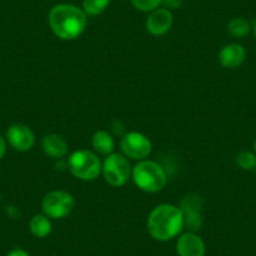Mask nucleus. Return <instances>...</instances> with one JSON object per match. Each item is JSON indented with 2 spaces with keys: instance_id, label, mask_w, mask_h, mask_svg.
<instances>
[{
  "instance_id": "nucleus-1",
  "label": "nucleus",
  "mask_w": 256,
  "mask_h": 256,
  "mask_svg": "<svg viewBox=\"0 0 256 256\" xmlns=\"http://www.w3.org/2000/svg\"><path fill=\"white\" fill-rule=\"evenodd\" d=\"M48 23L52 32L59 39L73 40L86 30L87 14L73 4H58L49 12Z\"/></svg>"
},
{
  "instance_id": "nucleus-2",
  "label": "nucleus",
  "mask_w": 256,
  "mask_h": 256,
  "mask_svg": "<svg viewBox=\"0 0 256 256\" xmlns=\"http://www.w3.org/2000/svg\"><path fill=\"white\" fill-rule=\"evenodd\" d=\"M147 228L150 235L154 240H171L184 228V215L181 208L171 204H162L156 206L150 212Z\"/></svg>"
},
{
  "instance_id": "nucleus-3",
  "label": "nucleus",
  "mask_w": 256,
  "mask_h": 256,
  "mask_svg": "<svg viewBox=\"0 0 256 256\" xmlns=\"http://www.w3.org/2000/svg\"><path fill=\"white\" fill-rule=\"evenodd\" d=\"M132 178L141 191L156 194L167 184V174L164 167L154 161L142 160L132 168Z\"/></svg>"
},
{
  "instance_id": "nucleus-4",
  "label": "nucleus",
  "mask_w": 256,
  "mask_h": 256,
  "mask_svg": "<svg viewBox=\"0 0 256 256\" xmlns=\"http://www.w3.org/2000/svg\"><path fill=\"white\" fill-rule=\"evenodd\" d=\"M68 170L77 178L83 181H93L102 172V162L96 152L88 150H78L68 158Z\"/></svg>"
},
{
  "instance_id": "nucleus-5",
  "label": "nucleus",
  "mask_w": 256,
  "mask_h": 256,
  "mask_svg": "<svg viewBox=\"0 0 256 256\" xmlns=\"http://www.w3.org/2000/svg\"><path fill=\"white\" fill-rule=\"evenodd\" d=\"M102 174L110 186L120 187L127 184L132 176V167L124 154L113 152L103 161Z\"/></svg>"
},
{
  "instance_id": "nucleus-6",
  "label": "nucleus",
  "mask_w": 256,
  "mask_h": 256,
  "mask_svg": "<svg viewBox=\"0 0 256 256\" xmlns=\"http://www.w3.org/2000/svg\"><path fill=\"white\" fill-rule=\"evenodd\" d=\"M76 200L70 192L54 190L48 192L42 201V210L49 218H64L73 211Z\"/></svg>"
},
{
  "instance_id": "nucleus-7",
  "label": "nucleus",
  "mask_w": 256,
  "mask_h": 256,
  "mask_svg": "<svg viewBox=\"0 0 256 256\" xmlns=\"http://www.w3.org/2000/svg\"><path fill=\"white\" fill-rule=\"evenodd\" d=\"M120 150L127 158L142 161L150 156L152 144L148 137L141 132H127L120 138Z\"/></svg>"
},
{
  "instance_id": "nucleus-8",
  "label": "nucleus",
  "mask_w": 256,
  "mask_h": 256,
  "mask_svg": "<svg viewBox=\"0 0 256 256\" xmlns=\"http://www.w3.org/2000/svg\"><path fill=\"white\" fill-rule=\"evenodd\" d=\"M6 140L9 144L19 152H26L32 150L36 142L33 131L28 126L22 124V123H16L8 128Z\"/></svg>"
},
{
  "instance_id": "nucleus-9",
  "label": "nucleus",
  "mask_w": 256,
  "mask_h": 256,
  "mask_svg": "<svg viewBox=\"0 0 256 256\" xmlns=\"http://www.w3.org/2000/svg\"><path fill=\"white\" fill-rule=\"evenodd\" d=\"M174 24V16L164 8H158L151 12L146 20V29L150 34L156 36L168 33Z\"/></svg>"
},
{
  "instance_id": "nucleus-10",
  "label": "nucleus",
  "mask_w": 256,
  "mask_h": 256,
  "mask_svg": "<svg viewBox=\"0 0 256 256\" xmlns=\"http://www.w3.org/2000/svg\"><path fill=\"white\" fill-rule=\"evenodd\" d=\"M176 250L178 256H205L206 246L198 234L186 232L180 236Z\"/></svg>"
},
{
  "instance_id": "nucleus-11",
  "label": "nucleus",
  "mask_w": 256,
  "mask_h": 256,
  "mask_svg": "<svg viewBox=\"0 0 256 256\" xmlns=\"http://www.w3.org/2000/svg\"><path fill=\"white\" fill-rule=\"evenodd\" d=\"M246 50L241 44L230 43L222 46L218 53V62L224 68L228 70H235L238 68L245 62Z\"/></svg>"
},
{
  "instance_id": "nucleus-12",
  "label": "nucleus",
  "mask_w": 256,
  "mask_h": 256,
  "mask_svg": "<svg viewBox=\"0 0 256 256\" xmlns=\"http://www.w3.org/2000/svg\"><path fill=\"white\" fill-rule=\"evenodd\" d=\"M42 147L46 156L52 158H63L68 154V144L64 141V138L59 134H46L42 141Z\"/></svg>"
},
{
  "instance_id": "nucleus-13",
  "label": "nucleus",
  "mask_w": 256,
  "mask_h": 256,
  "mask_svg": "<svg viewBox=\"0 0 256 256\" xmlns=\"http://www.w3.org/2000/svg\"><path fill=\"white\" fill-rule=\"evenodd\" d=\"M92 146L97 154L108 156L114 151V138L110 134V132L104 131V130H98L92 136Z\"/></svg>"
},
{
  "instance_id": "nucleus-14",
  "label": "nucleus",
  "mask_w": 256,
  "mask_h": 256,
  "mask_svg": "<svg viewBox=\"0 0 256 256\" xmlns=\"http://www.w3.org/2000/svg\"><path fill=\"white\" fill-rule=\"evenodd\" d=\"M29 228H30V232L33 234L36 238H46V236L52 232L50 218L46 215H44V214L34 215L33 218H32L30 222H29Z\"/></svg>"
},
{
  "instance_id": "nucleus-15",
  "label": "nucleus",
  "mask_w": 256,
  "mask_h": 256,
  "mask_svg": "<svg viewBox=\"0 0 256 256\" xmlns=\"http://www.w3.org/2000/svg\"><path fill=\"white\" fill-rule=\"evenodd\" d=\"M184 215V228H187L190 232H196L202 226V216L198 208H187L181 210Z\"/></svg>"
},
{
  "instance_id": "nucleus-16",
  "label": "nucleus",
  "mask_w": 256,
  "mask_h": 256,
  "mask_svg": "<svg viewBox=\"0 0 256 256\" xmlns=\"http://www.w3.org/2000/svg\"><path fill=\"white\" fill-rule=\"evenodd\" d=\"M250 30V23L244 18H234L228 23V32L234 38H244L248 36Z\"/></svg>"
},
{
  "instance_id": "nucleus-17",
  "label": "nucleus",
  "mask_w": 256,
  "mask_h": 256,
  "mask_svg": "<svg viewBox=\"0 0 256 256\" xmlns=\"http://www.w3.org/2000/svg\"><path fill=\"white\" fill-rule=\"evenodd\" d=\"M110 3V0H83V10L87 16H100Z\"/></svg>"
},
{
  "instance_id": "nucleus-18",
  "label": "nucleus",
  "mask_w": 256,
  "mask_h": 256,
  "mask_svg": "<svg viewBox=\"0 0 256 256\" xmlns=\"http://www.w3.org/2000/svg\"><path fill=\"white\" fill-rule=\"evenodd\" d=\"M236 164L245 171L256 170V154L250 151H240L236 156Z\"/></svg>"
},
{
  "instance_id": "nucleus-19",
  "label": "nucleus",
  "mask_w": 256,
  "mask_h": 256,
  "mask_svg": "<svg viewBox=\"0 0 256 256\" xmlns=\"http://www.w3.org/2000/svg\"><path fill=\"white\" fill-rule=\"evenodd\" d=\"M132 6L140 12L151 13L162 6V0H131Z\"/></svg>"
},
{
  "instance_id": "nucleus-20",
  "label": "nucleus",
  "mask_w": 256,
  "mask_h": 256,
  "mask_svg": "<svg viewBox=\"0 0 256 256\" xmlns=\"http://www.w3.org/2000/svg\"><path fill=\"white\" fill-rule=\"evenodd\" d=\"M182 4H184V0H162V6L170 12L181 8Z\"/></svg>"
},
{
  "instance_id": "nucleus-21",
  "label": "nucleus",
  "mask_w": 256,
  "mask_h": 256,
  "mask_svg": "<svg viewBox=\"0 0 256 256\" xmlns=\"http://www.w3.org/2000/svg\"><path fill=\"white\" fill-rule=\"evenodd\" d=\"M6 256H30L26 251L22 250V248H14Z\"/></svg>"
},
{
  "instance_id": "nucleus-22",
  "label": "nucleus",
  "mask_w": 256,
  "mask_h": 256,
  "mask_svg": "<svg viewBox=\"0 0 256 256\" xmlns=\"http://www.w3.org/2000/svg\"><path fill=\"white\" fill-rule=\"evenodd\" d=\"M6 152V141L0 136V160L3 158Z\"/></svg>"
},
{
  "instance_id": "nucleus-23",
  "label": "nucleus",
  "mask_w": 256,
  "mask_h": 256,
  "mask_svg": "<svg viewBox=\"0 0 256 256\" xmlns=\"http://www.w3.org/2000/svg\"><path fill=\"white\" fill-rule=\"evenodd\" d=\"M254 34H255V38H256V22L255 24H254Z\"/></svg>"
},
{
  "instance_id": "nucleus-24",
  "label": "nucleus",
  "mask_w": 256,
  "mask_h": 256,
  "mask_svg": "<svg viewBox=\"0 0 256 256\" xmlns=\"http://www.w3.org/2000/svg\"><path fill=\"white\" fill-rule=\"evenodd\" d=\"M254 150H255V154H256V140L255 142H254Z\"/></svg>"
}]
</instances>
